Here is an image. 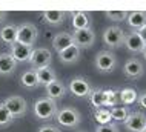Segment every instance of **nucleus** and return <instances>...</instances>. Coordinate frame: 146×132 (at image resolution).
Masks as SVG:
<instances>
[{
	"mask_svg": "<svg viewBox=\"0 0 146 132\" xmlns=\"http://www.w3.org/2000/svg\"><path fill=\"white\" fill-rule=\"evenodd\" d=\"M46 88V97L52 98V100H58V98H63L66 95V88L62 82L58 80H54L52 83H49Z\"/></svg>",
	"mask_w": 146,
	"mask_h": 132,
	"instance_id": "nucleus-19",
	"label": "nucleus"
},
{
	"mask_svg": "<svg viewBox=\"0 0 146 132\" xmlns=\"http://www.w3.org/2000/svg\"><path fill=\"white\" fill-rule=\"evenodd\" d=\"M137 33H139V35L141 37V40H143V42H145V45H146V26L143 28V29L137 31Z\"/></svg>",
	"mask_w": 146,
	"mask_h": 132,
	"instance_id": "nucleus-33",
	"label": "nucleus"
},
{
	"mask_svg": "<svg viewBox=\"0 0 146 132\" xmlns=\"http://www.w3.org/2000/svg\"><path fill=\"white\" fill-rule=\"evenodd\" d=\"M15 68H17V62L13 58V55L9 52L0 54V75L8 77L15 71Z\"/></svg>",
	"mask_w": 146,
	"mask_h": 132,
	"instance_id": "nucleus-16",
	"label": "nucleus"
},
{
	"mask_svg": "<svg viewBox=\"0 0 146 132\" xmlns=\"http://www.w3.org/2000/svg\"><path fill=\"white\" fill-rule=\"evenodd\" d=\"M69 91L72 95H76L78 98H85V97H89L91 94V85L88 80L82 78V77H76L69 82Z\"/></svg>",
	"mask_w": 146,
	"mask_h": 132,
	"instance_id": "nucleus-11",
	"label": "nucleus"
},
{
	"mask_svg": "<svg viewBox=\"0 0 146 132\" xmlns=\"http://www.w3.org/2000/svg\"><path fill=\"white\" fill-rule=\"evenodd\" d=\"M89 25H91V17L88 13H85V11H76V13H72V26L76 31L88 29Z\"/></svg>",
	"mask_w": 146,
	"mask_h": 132,
	"instance_id": "nucleus-21",
	"label": "nucleus"
},
{
	"mask_svg": "<svg viewBox=\"0 0 146 132\" xmlns=\"http://www.w3.org/2000/svg\"><path fill=\"white\" fill-rule=\"evenodd\" d=\"M123 72L131 78H140L145 72L143 63L139 58H129L126 60V63L123 65Z\"/></svg>",
	"mask_w": 146,
	"mask_h": 132,
	"instance_id": "nucleus-13",
	"label": "nucleus"
},
{
	"mask_svg": "<svg viewBox=\"0 0 146 132\" xmlns=\"http://www.w3.org/2000/svg\"><path fill=\"white\" fill-rule=\"evenodd\" d=\"M80 132H82V131H80Z\"/></svg>",
	"mask_w": 146,
	"mask_h": 132,
	"instance_id": "nucleus-37",
	"label": "nucleus"
},
{
	"mask_svg": "<svg viewBox=\"0 0 146 132\" xmlns=\"http://www.w3.org/2000/svg\"><path fill=\"white\" fill-rule=\"evenodd\" d=\"M125 35L126 34L123 33V29H120L118 26H109L103 33V42L106 46L117 49L125 45Z\"/></svg>",
	"mask_w": 146,
	"mask_h": 132,
	"instance_id": "nucleus-6",
	"label": "nucleus"
},
{
	"mask_svg": "<svg viewBox=\"0 0 146 132\" xmlns=\"http://www.w3.org/2000/svg\"><path fill=\"white\" fill-rule=\"evenodd\" d=\"M20 83H22V86L28 88V89H34V88L38 85L35 69H29V71H26V72H23L22 77H20Z\"/></svg>",
	"mask_w": 146,
	"mask_h": 132,
	"instance_id": "nucleus-25",
	"label": "nucleus"
},
{
	"mask_svg": "<svg viewBox=\"0 0 146 132\" xmlns=\"http://www.w3.org/2000/svg\"><path fill=\"white\" fill-rule=\"evenodd\" d=\"M51 60H52V54L49 52V49H46V48H35L31 52L29 63L33 66V69H40V68L49 66Z\"/></svg>",
	"mask_w": 146,
	"mask_h": 132,
	"instance_id": "nucleus-7",
	"label": "nucleus"
},
{
	"mask_svg": "<svg viewBox=\"0 0 146 132\" xmlns=\"http://www.w3.org/2000/svg\"><path fill=\"white\" fill-rule=\"evenodd\" d=\"M34 114L40 120H51L57 114V103L56 100L49 97H40L34 101Z\"/></svg>",
	"mask_w": 146,
	"mask_h": 132,
	"instance_id": "nucleus-2",
	"label": "nucleus"
},
{
	"mask_svg": "<svg viewBox=\"0 0 146 132\" xmlns=\"http://www.w3.org/2000/svg\"><path fill=\"white\" fill-rule=\"evenodd\" d=\"M57 123L65 129H74L80 125L82 121V115L76 107H63V109L57 111L56 114Z\"/></svg>",
	"mask_w": 146,
	"mask_h": 132,
	"instance_id": "nucleus-3",
	"label": "nucleus"
},
{
	"mask_svg": "<svg viewBox=\"0 0 146 132\" xmlns=\"http://www.w3.org/2000/svg\"><path fill=\"white\" fill-rule=\"evenodd\" d=\"M35 74H37L38 85H43V86H48L49 83H52L54 80H57L56 71H54L51 66L40 68V69H35Z\"/></svg>",
	"mask_w": 146,
	"mask_h": 132,
	"instance_id": "nucleus-20",
	"label": "nucleus"
},
{
	"mask_svg": "<svg viewBox=\"0 0 146 132\" xmlns=\"http://www.w3.org/2000/svg\"><path fill=\"white\" fill-rule=\"evenodd\" d=\"M13 121H14V118L11 117V114L8 112V109L3 106V103H0V127L11 126Z\"/></svg>",
	"mask_w": 146,
	"mask_h": 132,
	"instance_id": "nucleus-28",
	"label": "nucleus"
},
{
	"mask_svg": "<svg viewBox=\"0 0 146 132\" xmlns=\"http://www.w3.org/2000/svg\"><path fill=\"white\" fill-rule=\"evenodd\" d=\"M37 37H38V29L34 23L25 22V23L17 26V42L22 43V45L33 48Z\"/></svg>",
	"mask_w": 146,
	"mask_h": 132,
	"instance_id": "nucleus-5",
	"label": "nucleus"
},
{
	"mask_svg": "<svg viewBox=\"0 0 146 132\" xmlns=\"http://www.w3.org/2000/svg\"><path fill=\"white\" fill-rule=\"evenodd\" d=\"M80 48L72 45L69 48H66L65 51H62V52H58V58H60L62 63H65V65H72V63H76L78 58H80Z\"/></svg>",
	"mask_w": 146,
	"mask_h": 132,
	"instance_id": "nucleus-18",
	"label": "nucleus"
},
{
	"mask_svg": "<svg viewBox=\"0 0 146 132\" xmlns=\"http://www.w3.org/2000/svg\"><path fill=\"white\" fill-rule=\"evenodd\" d=\"M31 52H33V48L22 45V43H19V42L13 43V45H11V51H9V54L13 55V58L15 62H29Z\"/></svg>",
	"mask_w": 146,
	"mask_h": 132,
	"instance_id": "nucleus-14",
	"label": "nucleus"
},
{
	"mask_svg": "<svg viewBox=\"0 0 146 132\" xmlns=\"http://www.w3.org/2000/svg\"><path fill=\"white\" fill-rule=\"evenodd\" d=\"M2 103L14 120L22 118L23 115L26 114V111H28V103H26V100L23 97H20V95H9V97H6Z\"/></svg>",
	"mask_w": 146,
	"mask_h": 132,
	"instance_id": "nucleus-4",
	"label": "nucleus"
},
{
	"mask_svg": "<svg viewBox=\"0 0 146 132\" xmlns=\"http://www.w3.org/2000/svg\"><path fill=\"white\" fill-rule=\"evenodd\" d=\"M74 40H72V34L69 33H57L52 37V48L57 51V52H62L66 48L72 46Z\"/></svg>",
	"mask_w": 146,
	"mask_h": 132,
	"instance_id": "nucleus-15",
	"label": "nucleus"
},
{
	"mask_svg": "<svg viewBox=\"0 0 146 132\" xmlns=\"http://www.w3.org/2000/svg\"><path fill=\"white\" fill-rule=\"evenodd\" d=\"M106 17L111 19L112 22H123L128 19V11H106Z\"/></svg>",
	"mask_w": 146,
	"mask_h": 132,
	"instance_id": "nucleus-29",
	"label": "nucleus"
},
{
	"mask_svg": "<svg viewBox=\"0 0 146 132\" xmlns=\"http://www.w3.org/2000/svg\"><path fill=\"white\" fill-rule=\"evenodd\" d=\"M126 20H128V25L137 33L146 26V13L145 11H132L128 14Z\"/></svg>",
	"mask_w": 146,
	"mask_h": 132,
	"instance_id": "nucleus-17",
	"label": "nucleus"
},
{
	"mask_svg": "<svg viewBox=\"0 0 146 132\" xmlns=\"http://www.w3.org/2000/svg\"><path fill=\"white\" fill-rule=\"evenodd\" d=\"M43 15V20H45L48 25H62L65 22V11H43L42 13Z\"/></svg>",
	"mask_w": 146,
	"mask_h": 132,
	"instance_id": "nucleus-23",
	"label": "nucleus"
},
{
	"mask_svg": "<svg viewBox=\"0 0 146 132\" xmlns=\"http://www.w3.org/2000/svg\"><path fill=\"white\" fill-rule=\"evenodd\" d=\"M141 55H143V58L146 60V46L143 48V51H141Z\"/></svg>",
	"mask_w": 146,
	"mask_h": 132,
	"instance_id": "nucleus-35",
	"label": "nucleus"
},
{
	"mask_svg": "<svg viewBox=\"0 0 146 132\" xmlns=\"http://www.w3.org/2000/svg\"><path fill=\"white\" fill-rule=\"evenodd\" d=\"M91 105L94 107H112L117 105V92L112 89H92L89 94Z\"/></svg>",
	"mask_w": 146,
	"mask_h": 132,
	"instance_id": "nucleus-1",
	"label": "nucleus"
},
{
	"mask_svg": "<svg viewBox=\"0 0 146 132\" xmlns=\"http://www.w3.org/2000/svg\"><path fill=\"white\" fill-rule=\"evenodd\" d=\"M137 101H139V105H140L141 107H143V109H146V92H143L141 95H139Z\"/></svg>",
	"mask_w": 146,
	"mask_h": 132,
	"instance_id": "nucleus-32",
	"label": "nucleus"
},
{
	"mask_svg": "<svg viewBox=\"0 0 146 132\" xmlns=\"http://www.w3.org/2000/svg\"><path fill=\"white\" fill-rule=\"evenodd\" d=\"M118 98H120V101L125 106H128V105H132V103L137 101L139 94H137V91L134 88H125V89H121L118 92Z\"/></svg>",
	"mask_w": 146,
	"mask_h": 132,
	"instance_id": "nucleus-24",
	"label": "nucleus"
},
{
	"mask_svg": "<svg viewBox=\"0 0 146 132\" xmlns=\"http://www.w3.org/2000/svg\"><path fill=\"white\" fill-rule=\"evenodd\" d=\"M5 19H6V11H0V22H3Z\"/></svg>",
	"mask_w": 146,
	"mask_h": 132,
	"instance_id": "nucleus-34",
	"label": "nucleus"
},
{
	"mask_svg": "<svg viewBox=\"0 0 146 132\" xmlns=\"http://www.w3.org/2000/svg\"><path fill=\"white\" fill-rule=\"evenodd\" d=\"M117 65V57L111 51H100L96 55V66L102 72H111L115 69Z\"/></svg>",
	"mask_w": 146,
	"mask_h": 132,
	"instance_id": "nucleus-8",
	"label": "nucleus"
},
{
	"mask_svg": "<svg viewBox=\"0 0 146 132\" xmlns=\"http://www.w3.org/2000/svg\"><path fill=\"white\" fill-rule=\"evenodd\" d=\"M96 132H120V131H118L117 125L109 123V125H100V126H97Z\"/></svg>",
	"mask_w": 146,
	"mask_h": 132,
	"instance_id": "nucleus-30",
	"label": "nucleus"
},
{
	"mask_svg": "<svg viewBox=\"0 0 146 132\" xmlns=\"http://www.w3.org/2000/svg\"><path fill=\"white\" fill-rule=\"evenodd\" d=\"M141 132H146V127H145V129H143V131H141Z\"/></svg>",
	"mask_w": 146,
	"mask_h": 132,
	"instance_id": "nucleus-36",
	"label": "nucleus"
},
{
	"mask_svg": "<svg viewBox=\"0 0 146 132\" xmlns=\"http://www.w3.org/2000/svg\"><path fill=\"white\" fill-rule=\"evenodd\" d=\"M125 46H126V49H128L129 52H132V54H141V51H143V48L146 45H145L143 40H141V37L139 35V33L131 31L129 34L125 35Z\"/></svg>",
	"mask_w": 146,
	"mask_h": 132,
	"instance_id": "nucleus-12",
	"label": "nucleus"
},
{
	"mask_svg": "<svg viewBox=\"0 0 146 132\" xmlns=\"http://www.w3.org/2000/svg\"><path fill=\"white\" fill-rule=\"evenodd\" d=\"M72 40H74V45L82 48H91L96 42V33H94L91 28L88 29H80V31H74L72 34Z\"/></svg>",
	"mask_w": 146,
	"mask_h": 132,
	"instance_id": "nucleus-10",
	"label": "nucleus"
},
{
	"mask_svg": "<svg viewBox=\"0 0 146 132\" xmlns=\"http://www.w3.org/2000/svg\"><path fill=\"white\" fill-rule=\"evenodd\" d=\"M109 112H111V117L112 120H117V121H123L125 123V120L128 118V115H129V111H128V107L126 106H112L111 109H109Z\"/></svg>",
	"mask_w": 146,
	"mask_h": 132,
	"instance_id": "nucleus-27",
	"label": "nucleus"
},
{
	"mask_svg": "<svg viewBox=\"0 0 146 132\" xmlns=\"http://www.w3.org/2000/svg\"><path fill=\"white\" fill-rule=\"evenodd\" d=\"M125 126L129 132H141L146 127V115L140 111L129 112L128 118L125 120Z\"/></svg>",
	"mask_w": 146,
	"mask_h": 132,
	"instance_id": "nucleus-9",
	"label": "nucleus"
},
{
	"mask_svg": "<svg viewBox=\"0 0 146 132\" xmlns=\"http://www.w3.org/2000/svg\"><path fill=\"white\" fill-rule=\"evenodd\" d=\"M37 132H60L57 129V127H54V126H49V125H45V126H42L40 129H38Z\"/></svg>",
	"mask_w": 146,
	"mask_h": 132,
	"instance_id": "nucleus-31",
	"label": "nucleus"
},
{
	"mask_svg": "<svg viewBox=\"0 0 146 132\" xmlns=\"http://www.w3.org/2000/svg\"><path fill=\"white\" fill-rule=\"evenodd\" d=\"M94 118H96V121L98 125H109L111 123V112H109L108 107H98L96 109V112H94Z\"/></svg>",
	"mask_w": 146,
	"mask_h": 132,
	"instance_id": "nucleus-26",
	"label": "nucleus"
},
{
	"mask_svg": "<svg viewBox=\"0 0 146 132\" xmlns=\"http://www.w3.org/2000/svg\"><path fill=\"white\" fill-rule=\"evenodd\" d=\"M0 40L6 45H13L17 42V26L15 25H6L0 29Z\"/></svg>",
	"mask_w": 146,
	"mask_h": 132,
	"instance_id": "nucleus-22",
	"label": "nucleus"
}]
</instances>
